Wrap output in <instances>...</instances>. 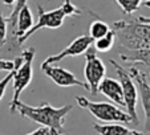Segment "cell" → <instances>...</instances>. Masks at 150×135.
<instances>
[{
    "instance_id": "cell-1",
    "label": "cell",
    "mask_w": 150,
    "mask_h": 135,
    "mask_svg": "<svg viewBox=\"0 0 150 135\" xmlns=\"http://www.w3.org/2000/svg\"><path fill=\"white\" fill-rule=\"evenodd\" d=\"M73 109L72 105H65L62 107H53L49 102H42L39 106H28L23 102H17L15 105L13 112H19L21 117L31 119L35 123H40L41 126H47L54 129L60 134H65L64 122L69 111Z\"/></svg>"
},
{
    "instance_id": "cell-2",
    "label": "cell",
    "mask_w": 150,
    "mask_h": 135,
    "mask_svg": "<svg viewBox=\"0 0 150 135\" xmlns=\"http://www.w3.org/2000/svg\"><path fill=\"white\" fill-rule=\"evenodd\" d=\"M110 28L116 33L118 46L132 51H150V24L138 21V19L118 20Z\"/></svg>"
},
{
    "instance_id": "cell-3",
    "label": "cell",
    "mask_w": 150,
    "mask_h": 135,
    "mask_svg": "<svg viewBox=\"0 0 150 135\" xmlns=\"http://www.w3.org/2000/svg\"><path fill=\"white\" fill-rule=\"evenodd\" d=\"M80 107L88 110L94 118L102 122H118V123H133L130 115L122 111L117 106L108 102H92L82 96H77L74 98Z\"/></svg>"
},
{
    "instance_id": "cell-4",
    "label": "cell",
    "mask_w": 150,
    "mask_h": 135,
    "mask_svg": "<svg viewBox=\"0 0 150 135\" xmlns=\"http://www.w3.org/2000/svg\"><path fill=\"white\" fill-rule=\"evenodd\" d=\"M36 51L35 48L24 49L21 53V61L15 69L13 73V98H12L11 103H9V111L13 114L15 105L20 101V96L23 93V90L32 82V77H33V69H32V64H33V58Z\"/></svg>"
},
{
    "instance_id": "cell-5",
    "label": "cell",
    "mask_w": 150,
    "mask_h": 135,
    "mask_svg": "<svg viewBox=\"0 0 150 135\" xmlns=\"http://www.w3.org/2000/svg\"><path fill=\"white\" fill-rule=\"evenodd\" d=\"M110 65L116 69V73L118 76L120 84L122 86V93H124V102H125V109H126L127 114L130 115L133 124H138V115H137V102H138V90H137V85L130 77L129 72L126 69L118 65L114 60H109Z\"/></svg>"
},
{
    "instance_id": "cell-6",
    "label": "cell",
    "mask_w": 150,
    "mask_h": 135,
    "mask_svg": "<svg viewBox=\"0 0 150 135\" xmlns=\"http://www.w3.org/2000/svg\"><path fill=\"white\" fill-rule=\"evenodd\" d=\"M106 66L102 60L96 54V49H91L85 52V68L84 77L89 86V93L96 96L98 93V85L105 78Z\"/></svg>"
},
{
    "instance_id": "cell-7",
    "label": "cell",
    "mask_w": 150,
    "mask_h": 135,
    "mask_svg": "<svg viewBox=\"0 0 150 135\" xmlns=\"http://www.w3.org/2000/svg\"><path fill=\"white\" fill-rule=\"evenodd\" d=\"M37 12H39V21L36 22V25H33L21 39L19 40V42L21 45H24V42L35 33V32L40 31L44 28H49V29H57L62 25V22L65 20L67 15L64 12V8L61 6L56 9L52 11H44L41 4H37Z\"/></svg>"
},
{
    "instance_id": "cell-8",
    "label": "cell",
    "mask_w": 150,
    "mask_h": 135,
    "mask_svg": "<svg viewBox=\"0 0 150 135\" xmlns=\"http://www.w3.org/2000/svg\"><path fill=\"white\" fill-rule=\"evenodd\" d=\"M40 69L45 76H48L57 86L61 87H71V86H79L85 90H89V86L86 82H82L74 76L72 72L67 70L61 66H56L54 64H45L42 62L40 65Z\"/></svg>"
},
{
    "instance_id": "cell-9",
    "label": "cell",
    "mask_w": 150,
    "mask_h": 135,
    "mask_svg": "<svg viewBox=\"0 0 150 135\" xmlns=\"http://www.w3.org/2000/svg\"><path fill=\"white\" fill-rule=\"evenodd\" d=\"M129 74L137 85V90L141 97V103L145 112V132H150V85L147 82L146 74L139 70L137 66L129 68Z\"/></svg>"
},
{
    "instance_id": "cell-10",
    "label": "cell",
    "mask_w": 150,
    "mask_h": 135,
    "mask_svg": "<svg viewBox=\"0 0 150 135\" xmlns=\"http://www.w3.org/2000/svg\"><path fill=\"white\" fill-rule=\"evenodd\" d=\"M93 41L94 40L92 39L91 36L81 34V36L76 37L65 49H62L60 53L54 54V56H49L44 62H45V64H56V62H60L64 58H68V57L81 56V54H84L85 52L91 48Z\"/></svg>"
},
{
    "instance_id": "cell-11",
    "label": "cell",
    "mask_w": 150,
    "mask_h": 135,
    "mask_svg": "<svg viewBox=\"0 0 150 135\" xmlns=\"http://www.w3.org/2000/svg\"><path fill=\"white\" fill-rule=\"evenodd\" d=\"M98 93L113 101L114 103L125 107L124 102V93H122V86L120 81L114 78H104L98 85Z\"/></svg>"
},
{
    "instance_id": "cell-12",
    "label": "cell",
    "mask_w": 150,
    "mask_h": 135,
    "mask_svg": "<svg viewBox=\"0 0 150 135\" xmlns=\"http://www.w3.org/2000/svg\"><path fill=\"white\" fill-rule=\"evenodd\" d=\"M93 129L101 135H145L144 132L137 131V130H130L122 124H93Z\"/></svg>"
},
{
    "instance_id": "cell-13",
    "label": "cell",
    "mask_w": 150,
    "mask_h": 135,
    "mask_svg": "<svg viewBox=\"0 0 150 135\" xmlns=\"http://www.w3.org/2000/svg\"><path fill=\"white\" fill-rule=\"evenodd\" d=\"M93 44H94V49H96V51L106 53V52L110 51L114 46V44H116V33H114L113 29L110 28V31L105 34V36L94 40Z\"/></svg>"
},
{
    "instance_id": "cell-14",
    "label": "cell",
    "mask_w": 150,
    "mask_h": 135,
    "mask_svg": "<svg viewBox=\"0 0 150 135\" xmlns=\"http://www.w3.org/2000/svg\"><path fill=\"white\" fill-rule=\"evenodd\" d=\"M109 31H110V25H108L106 22H104L102 20H98V19L94 20L89 25V36L93 40H97L100 37L105 36Z\"/></svg>"
},
{
    "instance_id": "cell-15",
    "label": "cell",
    "mask_w": 150,
    "mask_h": 135,
    "mask_svg": "<svg viewBox=\"0 0 150 135\" xmlns=\"http://www.w3.org/2000/svg\"><path fill=\"white\" fill-rule=\"evenodd\" d=\"M122 9V12L126 15H133L136 11H138L142 0H114Z\"/></svg>"
},
{
    "instance_id": "cell-16",
    "label": "cell",
    "mask_w": 150,
    "mask_h": 135,
    "mask_svg": "<svg viewBox=\"0 0 150 135\" xmlns=\"http://www.w3.org/2000/svg\"><path fill=\"white\" fill-rule=\"evenodd\" d=\"M61 7L64 8V12H65L67 17H72V16H79V15H81L82 9L77 8L76 6H74L73 3H72L71 0H64V3L61 4Z\"/></svg>"
},
{
    "instance_id": "cell-17",
    "label": "cell",
    "mask_w": 150,
    "mask_h": 135,
    "mask_svg": "<svg viewBox=\"0 0 150 135\" xmlns=\"http://www.w3.org/2000/svg\"><path fill=\"white\" fill-rule=\"evenodd\" d=\"M19 61H20V56L13 60H7L0 57V72H11L13 69H16Z\"/></svg>"
},
{
    "instance_id": "cell-18",
    "label": "cell",
    "mask_w": 150,
    "mask_h": 135,
    "mask_svg": "<svg viewBox=\"0 0 150 135\" xmlns=\"http://www.w3.org/2000/svg\"><path fill=\"white\" fill-rule=\"evenodd\" d=\"M21 58H23V57L20 56V61H21ZM17 65H19V64H17ZM13 73H15V69H13V70H11V72H8V74H7V76L4 77L1 81H0V101H1V98H3L4 94H6L7 86H8L9 82H11L12 78H13Z\"/></svg>"
},
{
    "instance_id": "cell-19",
    "label": "cell",
    "mask_w": 150,
    "mask_h": 135,
    "mask_svg": "<svg viewBox=\"0 0 150 135\" xmlns=\"http://www.w3.org/2000/svg\"><path fill=\"white\" fill-rule=\"evenodd\" d=\"M25 135H62V134H60L57 130L51 129V127L41 126V127H39V129H36L35 131L29 132V134H25Z\"/></svg>"
},
{
    "instance_id": "cell-20",
    "label": "cell",
    "mask_w": 150,
    "mask_h": 135,
    "mask_svg": "<svg viewBox=\"0 0 150 135\" xmlns=\"http://www.w3.org/2000/svg\"><path fill=\"white\" fill-rule=\"evenodd\" d=\"M7 39V20L1 12H0V45H3Z\"/></svg>"
},
{
    "instance_id": "cell-21",
    "label": "cell",
    "mask_w": 150,
    "mask_h": 135,
    "mask_svg": "<svg viewBox=\"0 0 150 135\" xmlns=\"http://www.w3.org/2000/svg\"><path fill=\"white\" fill-rule=\"evenodd\" d=\"M1 1H3V4L6 7H13L17 0H1Z\"/></svg>"
},
{
    "instance_id": "cell-22",
    "label": "cell",
    "mask_w": 150,
    "mask_h": 135,
    "mask_svg": "<svg viewBox=\"0 0 150 135\" xmlns=\"http://www.w3.org/2000/svg\"><path fill=\"white\" fill-rule=\"evenodd\" d=\"M137 19H138V21H141V22L150 24V17L149 16H139V17H137Z\"/></svg>"
},
{
    "instance_id": "cell-23",
    "label": "cell",
    "mask_w": 150,
    "mask_h": 135,
    "mask_svg": "<svg viewBox=\"0 0 150 135\" xmlns=\"http://www.w3.org/2000/svg\"><path fill=\"white\" fill-rule=\"evenodd\" d=\"M144 6L147 7V8H150V0H145V1H144Z\"/></svg>"
},
{
    "instance_id": "cell-24",
    "label": "cell",
    "mask_w": 150,
    "mask_h": 135,
    "mask_svg": "<svg viewBox=\"0 0 150 135\" xmlns=\"http://www.w3.org/2000/svg\"><path fill=\"white\" fill-rule=\"evenodd\" d=\"M149 76H150V74H149Z\"/></svg>"
}]
</instances>
